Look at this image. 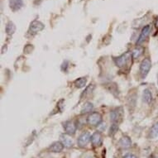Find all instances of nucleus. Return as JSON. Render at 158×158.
<instances>
[{
    "label": "nucleus",
    "instance_id": "nucleus-15",
    "mask_svg": "<svg viewBox=\"0 0 158 158\" xmlns=\"http://www.w3.org/2000/svg\"><path fill=\"white\" fill-rule=\"evenodd\" d=\"M94 106L93 104H91L90 102H87L85 104H84L83 108L81 109V114H87V113H89L93 110Z\"/></svg>",
    "mask_w": 158,
    "mask_h": 158
},
{
    "label": "nucleus",
    "instance_id": "nucleus-5",
    "mask_svg": "<svg viewBox=\"0 0 158 158\" xmlns=\"http://www.w3.org/2000/svg\"><path fill=\"white\" fill-rule=\"evenodd\" d=\"M150 31H151L150 26H146L143 27V31H142V32H141V35L139 36V38L137 39V45L142 44V43L145 41L146 39H147V37L149 36Z\"/></svg>",
    "mask_w": 158,
    "mask_h": 158
},
{
    "label": "nucleus",
    "instance_id": "nucleus-17",
    "mask_svg": "<svg viewBox=\"0 0 158 158\" xmlns=\"http://www.w3.org/2000/svg\"><path fill=\"white\" fill-rule=\"evenodd\" d=\"M158 136V122L156 123L155 124L153 125L152 129L150 131V137L152 138H156Z\"/></svg>",
    "mask_w": 158,
    "mask_h": 158
},
{
    "label": "nucleus",
    "instance_id": "nucleus-6",
    "mask_svg": "<svg viewBox=\"0 0 158 158\" xmlns=\"http://www.w3.org/2000/svg\"><path fill=\"white\" fill-rule=\"evenodd\" d=\"M111 120L113 123H118V120H121L123 117V111L121 109H116L115 110L111 112L110 114Z\"/></svg>",
    "mask_w": 158,
    "mask_h": 158
},
{
    "label": "nucleus",
    "instance_id": "nucleus-23",
    "mask_svg": "<svg viewBox=\"0 0 158 158\" xmlns=\"http://www.w3.org/2000/svg\"><path fill=\"white\" fill-rule=\"evenodd\" d=\"M156 158H158V156H156Z\"/></svg>",
    "mask_w": 158,
    "mask_h": 158
},
{
    "label": "nucleus",
    "instance_id": "nucleus-13",
    "mask_svg": "<svg viewBox=\"0 0 158 158\" xmlns=\"http://www.w3.org/2000/svg\"><path fill=\"white\" fill-rule=\"evenodd\" d=\"M119 146L123 148H128L132 145V141L128 137H123L119 141Z\"/></svg>",
    "mask_w": 158,
    "mask_h": 158
},
{
    "label": "nucleus",
    "instance_id": "nucleus-3",
    "mask_svg": "<svg viewBox=\"0 0 158 158\" xmlns=\"http://www.w3.org/2000/svg\"><path fill=\"white\" fill-rule=\"evenodd\" d=\"M151 67H152V62H151V60L148 58L144 59L142 61L140 65V73L143 77H145L146 75H148Z\"/></svg>",
    "mask_w": 158,
    "mask_h": 158
},
{
    "label": "nucleus",
    "instance_id": "nucleus-12",
    "mask_svg": "<svg viewBox=\"0 0 158 158\" xmlns=\"http://www.w3.org/2000/svg\"><path fill=\"white\" fill-rule=\"evenodd\" d=\"M9 5L12 10H19L23 7V0H10Z\"/></svg>",
    "mask_w": 158,
    "mask_h": 158
},
{
    "label": "nucleus",
    "instance_id": "nucleus-22",
    "mask_svg": "<svg viewBox=\"0 0 158 158\" xmlns=\"http://www.w3.org/2000/svg\"><path fill=\"white\" fill-rule=\"evenodd\" d=\"M156 27L158 28V18L157 19H156Z\"/></svg>",
    "mask_w": 158,
    "mask_h": 158
},
{
    "label": "nucleus",
    "instance_id": "nucleus-19",
    "mask_svg": "<svg viewBox=\"0 0 158 158\" xmlns=\"http://www.w3.org/2000/svg\"><path fill=\"white\" fill-rule=\"evenodd\" d=\"M143 47H137V48H135L133 50V52H132V57L136 59V58H138V57L140 56L141 55L143 54Z\"/></svg>",
    "mask_w": 158,
    "mask_h": 158
},
{
    "label": "nucleus",
    "instance_id": "nucleus-1",
    "mask_svg": "<svg viewBox=\"0 0 158 158\" xmlns=\"http://www.w3.org/2000/svg\"><path fill=\"white\" fill-rule=\"evenodd\" d=\"M132 56V54L131 52H126L124 54H123L122 56H120L119 57H118L115 59V63H116L117 66L118 67H123L124 65H126L127 64V62L129 61V60L131 59V57Z\"/></svg>",
    "mask_w": 158,
    "mask_h": 158
},
{
    "label": "nucleus",
    "instance_id": "nucleus-8",
    "mask_svg": "<svg viewBox=\"0 0 158 158\" xmlns=\"http://www.w3.org/2000/svg\"><path fill=\"white\" fill-rule=\"evenodd\" d=\"M64 128L68 135H74L76 132V126L71 121H67L64 123Z\"/></svg>",
    "mask_w": 158,
    "mask_h": 158
},
{
    "label": "nucleus",
    "instance_id": "nucleus-4",
    "mask_svg": "<svg viewBox=\"0 0 158 158\" xmlns=\"http://www.w3.org/2000/svg\"><path fill=\"white\" fill-rule=\"evenodd\" d=\"M91 141V136L89 132H84L80 136L79 139H78V145L81 148H85L89 143Z\"/></svg>",
    "mask_w": 158,
    "mask_h": 158
},
{
    "label": "nucleus",
    "instance_id": "nucleus-18",
    "mask_svg": "<svg viewBox=\"0 0 158 158\" xmlns=\"http://www.w3.org/2000/svg\"><path fill=\"white\" fill-rule=\"evenodd\" d=\"M16 30V27L15 25L13 24V23L12 22H9L8 24H7V26H6V32L9 35L11 34L14 33V31Z\"/></svg>",
    "mask_w": 158,
    "mask_h": 158
},
{
    "label": "nucleus",
    "instance_id": "nucleus-2",
    "mask_svg": "<svg viewBox=\"0 0 158 158\" xmlns=\"http://www.w3.org/2000/svg\"><path fill=\"white\" fill-rule=\"evenodd\" d=\"M87 122L91 126H98L102 122V116L100 115V114L94 112L89 115Z\"/></svg>",
    "mask_w": 158,
    "mask_h": 158
},
{
    "label": "nucleus",
    "instance_id": "nucleus-9",
    "mask_svg": "<svg viewBox=\"0 0 158 158\" xmlns=\"http://www.w3.org/2000/svg\"><path fill=\"white\" fill-rule=\"evenodd\" d=\"M60 141L64 145V147L67 148H70L73 147L74 145V142H73L72 138H70V137L68 134H62L60 136Z\"/></svg>",
    "mask_w": 158,
    "mask_h": 158
},
{
    "label": "nucleus",
    "instance_id": "nucleus-14",
    "mask_svg": "<svg viewBox=\"0 0 158 158\" xmlns=\"http://www.w3.org/2000/svg\"><path fill=\"white\" fill-rule=\"evenodd\" d=\"M143 101L147 103V104H150L151 101L152 100V93L148 89H146L145 90L143 91Z\"/></svg>",
    "mask_w": 158,
    "mask_h": 158
},
{
    "label": "nucleus",
    "instance_id": "nucleus-7",
    "mask_svg": "<svg viewBox=\"0 0 158 158\" xmlns=\"http://www.w3.org/2000/svg\"><path fill=\"white\" fill-rule=\"evenodd\" d=\"M91 143L94 147H99L102 145L103 143V139H102V135L99 132H94L92 136H91Z\"/></svg>",
    "mask_w": 158,
    "mask_h": 158
},
{
    "label": "nucleus",
    "instance_id": "nucleus-11",
    "mask_svg": "<svg viewBox=\"0 0 158 158\" xmlns=\"http://www.w3.org/2000/svg\"><path fill=\"white\" fill-rule=\"evenodd\" d=\"M64 148V145L62 144L61 142H56V143H52V145L50 146L49 150L52 152H60Z\"/></svg>",
    "mask_w": 158,
    "mask_h": 158
},
{
    "label": "nucleus",
    "instance_id": "nucleus-21",
    "mask_svg": "<svg viewBox=\"0 0 158 158\" xmlns=\"http://www.w3.org/2000/svg\"><path fill=\"white\" fill-rule=\"evenodd\" d=\"M123 158H137V156L134 155H132V154H128V155L125 156Z\"/></svg>",
    "mask_w": 158,
    "mask_h": 158
},
{
    "label": "nucleus",
    "instance_id": "nucleus-16",
    "mask_svg": "<svg viewBox=\"0 0 158 158\" xmlns=\"http://www.w3.org/2000/svg\"><path fill=\"white\" fill-rule=\"evenodd\" d=\"M87 83V79L86 78H80L75 81V85L77 87V88L81 89L85 87Z\"/></svg>",
    "mask_w": 158,
    "mask_h": 158
},
{
    "label": "nucleus",
    "instance_id": "nucleus-10",
    "mask_svg": "<svg viewBox=\"0 0 158 158\" xmlns=\"http://www.w3.org/2000/svg\"><path fill=\"white\" fill-rule=\"evenodd\" d=\"M43 29H44V25L41 22L38 21H33L30 26V31L32 33H36V32L43 30Z\"/></svg>",
    "mask_w": 158,
    "mask_h": 158
},
{
    "label": "nucleus",
    "instance_id": "nucleus-20",
    "mask_svg": "<svg viewBox=\"0 0 158 158\" xmlns=\"http://www.w3.org/2000/svg\"><path fill=\"white\" fill-rule=\"evenodd\" d=\"M118 123H113V125L110 127V135L111 136H114L116 132L118 131Z\"/></svg>",
    "mask_w": 158,
    "mask_h": 158
}]
</instances>
